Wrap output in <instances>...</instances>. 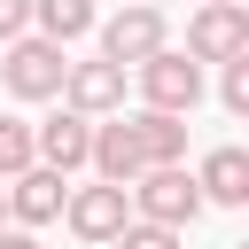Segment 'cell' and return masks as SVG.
Returning <instances> with one entry per match:
<instances>
[{
  "instance_id": "obj_6",
  "label": "cell",
  "mask_w": 249,
  "mask_h": 249,
  "mask_svg": "<svg viewBox=\"0 0 249 249\" xmlns=\"http://www.w3.org/2000/svg\"><path fill=\"white\" fill-rule=\"evenodd\" d=\"M179 54H187V62H233V54H249V8H241V0H226V8H195Z\"/></svg>"
},
{
  "instance_id": "obj_14",
  "label": "cell",
  "mask_w": 249,
  "mask_h": 249,
  "mask_svg": "<svg viewBox=\"0 0 249 249\" xmlns=\"http://www.w3.org/2000/svg\"><path fill=\"white\" fill-rule=\"evenodd\" d=\"M31 163H39V156H31V124H23V117H0V187L23 179Z\"/></svg>"
},
{
  "instance_id": "obj_5",
  "label": "cell",
  "mask_w": 249,
  "mask_h": 249,
  "mask_svg": "<svg viewBox=\"0 0 249 249\" xmlns=\"http://www.w3.org/2000/svg\"><path fill=\"white\" fill-rule=\"evenodd\" d=\"M62 226L86 241V249H109L124 226H132V202H124V187H70V202H62Z\"/></svg>"
},
{
  "instance_id": "obj_8",
  "label": "cell",
  "mask_w": 249,
  "mask_h": 249,
  "mask_svg": "<svg viewBox=\"0 0 249 249\" xmlns=\"http://www.w3.org/2000/svg\"><path fill=\"white\" fill-rule=\"evenodd\" d=\"M0 195H8V226H23V233H39V226H54V218H62V202H70V187H62V171H47V163H31L23 179H8Z\"/></svg>"
},
{
  "instance_id": "obj_21",
  "label": "cell",
  "mask_w": 249,
  "mask_h": 249,
  "mask_svg": "<svg viewBox=\"0 0 249 249\" xmlns=\"http://www.w3.org/2000/svg\"><path fill=\"white\" fill-rule=\"evenodd\" d=\"M140 8H163V0H140Z\"/></svg>"
},
{
  "instance_id": "obj_7",
  "label": "cell",
  "mask_w": 249,
  "mask_h": 249,
  "mask_svg": "<svg viewBox=\"0 0 249 249\" xmlns=\"http://www.w3.org/2000/svg\"><path fill=\"white\" fill-rule=\"evenodd\" d=\"M62 109H78L86 124L117 117V109H124V70L101 62V54H93V62H70V70H62Z\"/></svg>"
},
{
  "instance_id": "obj_19",
  "label": "cell",
  "mask_w": 249,
  "mask_h": 249,
  "mask_svg": "<svg viewBox=\"0 0 249 249\" xmlns=\"http://www.w3.org/2000/svg\"><path fill=\"white\" fill-rule=\"evenodd\" d=\"M0 226H8V195H0Z\"/></svg>"
},
{
  "instance_id": "obj_1",
  "label": "cell",
  "mask_w": 249,
  "mask_h": 249,
  "mask_svg": "<svg viewBox=\"0 0 249 249\" xmlns=\"http://www.w3.org/2000/svg\"><path fill=\"white\" fill-rule=\"evenodd\" d=\"M124 202H132V218H148V226H171V233H187V226L210 210L187 163H156V171H140V179L124 187Z\"/></svg>"
},
{
  "instance_id": "obj_3",
  "label": "cell",
  "mask_w": 249,
  "mask_h": 249,
  "mask_svg": "<svg viewBox=\"0 0 249 249\" xmlns=\"http://www.w3.org/2000/svg\"><path fill=\"white\" fill-rule=\"evenodd\" d=\"M101 31V62H117V70H140L156 47H171V23H163V8H117V16H101L93 23Z\"/></svg>"
},
{
  "instance_id": "obj_12",
  "label": "cell",
  "mask_w": 249,
  "mask_h": 249,
  "mask_svg": "<svg viewBox=\"0 0 249 249\" xmlns=\"http://www.w3.org/2000/svg\"><path fill=\"white\" fill-rule=\"evenodd\" d=\"M132 148H140V171L156 163H187V117H163V109H132Z\"/></svg>"
},
{
  "instance_id": "obj_20",
  "label": "cell",
  "mask_w": 249,
  "mask_h": 249,
  "mask_svg": "<svg viewBox=\"0 0 249 249\" xmlns=\"http://www.w3.org/2000/svg\"><path fill=\"white\" fill-rule=\"evenodd\" d=\"M202 8H226V0H202Z\"/></svg>"
},
{
  "instance_id": "obj_9",
  "label": "cell",
  "mask_w": 249,
  "mask_h": 249,
  "mask_svg": "<svg viewBox=\"0 0 249 249\" xmlns=\"http://www.w3.org/2000/svg\"><path fill=\"white\" fill-rule=\"evenodd\" d=\"M86 148H93V124L78 117V109H54V117H39L31 124V156L47 163V171H86Z\"/></svg>"
},
{
  "instance_id": "obj_10",
  "label": "cell",
  "mask_w": 249,
  "mask_h": 249,
  "mask_svg": "<svg viewBox=\"0 0 249 249\" xmlns=\"http://www.w3.org/2000/svg\"><path fill=\"white\" fill-rule=\"evenodd\" d=\"M86 171H93L101 187H132V179H140V148H132V124H124V117H101V124H93Z\"/></svg>"
},
{
  "instance_id": "obj_18",
  "label": "cell",
  "mask_w": 249,
  "mask_h": 249,
  "mask_svg": "<svg viewBox=\"0 0 249 249\" xmlns=\"http://www.w3.org/2000/svg\"><path fill=\"white\" fill-rule=\"evenodd\" d=\"M0 249H39V233H23V226H0Z\"/></svg>"
},
{
  "instance_id": "obj_2",
  "label": "cell",
  "mask_w": 249,
  "mask_h": 249,
  "mask_svg": "<svg viewBox=\"0 0 249 249\" xmlns=\"http://www.w3.org/2000/svg\"><path fill=\"white\" fill-rule=\"evenodd\" d=\"M62 47H47L39 31H23V39H8L0 47V86L16 93V101H62Z\"/></svg>"
},
{
  "instance_id": "obj_17",
  "label": "cell",
  "mask_w": 249,
  "mask_h": 249,
  "mask_svg": "<svg viewBox=\"0 0 249 249\" xmlns=\"http://www.w3.org/2000/svg\"><path fill=\"white\" fill-rule=\"evenodd\" d=\"M23 23H31V0H0V47L23 39Z\"/></svg>"
},
{
  "instance_id": "obj_13",
  "label": "cell",
  "mask_w": 249,
  "mask_h": 249,
  "mask_svg": "<svg viewBox=\"0 0 249 249\" xmlns=\"http://www.w3.org/2000/svg\"><path fill=\"white\" fill-rule=\"evenodd\" d=\"M31 23H39L47 47H70V39H86L101 16H93V0H31Z\"/></svg>"
},
{
  "instance_id": "obj_4",
  "label": "cell",
  "mask_w": 249,
  "mask_h": 249,
  "mask_svg": "<svg viewBox=\"0 0 249 249\" xmlns=\"http://www.w3.org/2000/svg\"><path fill=\"white\" fill-rule=\"evenodd\" d=\"M140 109H163V117H187L195 101H202V62H187L179 47H156L140 70Z\"/></svg>"
},
{
  "instance_id": "obj_15",
  "label": "cell",
  "mask_w": 249,
  "mask_h": 249,
  "mask_svg": "<svg viewBox=\"0 0 249 249\" xmlns=\"http://www.w3.org/2000/svg\"><path fill=\"white\" fill-rule=\"evenodd\" d=\"M218 101H226V117H249V54L218 62Z\"/></svg>"
},
{
  "instance_id": "obj_16",
  "label": "cell",
  "mask_w": 249,
  "mask_h": 249,
  "mask_svg": "<svg viewBox=\"0 0 249 249\" xmlns=\"http://www.w3.org/2000/svg\"><path fill=\"white\" fill-rule=\"evenodd\" d=\"M109 249H187V241H179L171 226H148V218H132V226H124Z\"/></svg>"
},
{
  "instance_id": "obj_11",
  "label": "cell",
  "mask_w": 249,
  "mask_h": 249,
  "mask_svg": "<svg viewBox=\"0 0 249 249\" xmlns=\"http://www.w3.org/2000/svg\"><path fill=\"white\" fill-rule=\"evenodd\" d=\"M195 187H202V202H218V210H241L249 202V148H210L202 163H195Z\"/></svg>"
}]
</instances>
